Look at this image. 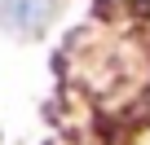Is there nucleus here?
Listing matches in <instances>:
<instances>
[{"mask_svg": "<svg viewBox=\"0 0 150 145\" xmlns=\"http://www.w3.org/2000/svg\"><path fill=\"white\" fill-rule=\"evenodd\" d=\"M53 18V0H0V27L9 35L27 40Z\"/></svg>", "mask_w": 150, "mask_h": 145, "instance_id": "1", "label": "nucleus"}]
</instances>
